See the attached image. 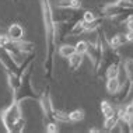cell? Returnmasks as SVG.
I'll return each mask as SVG.
<instances>
[{"label": "cell", "instance_id": "obj_9", "mask_svg": "<svg viewBox=\"0 0 133 133\" xmlns=\"http://www.w3.org/2000/svg\"><path fill=\"white\" fill-rule=\"evenodd\" d=\"M81 0H56L57 9H66V10H78L81 9Z\"/></svg>", "mask_w": 133, "mask_h": 133}, {"label": "cell", "instance_id": "obj_6", "mask_svg": "<svg viewBox=\"0 0 133 133\" xmlns=\"http://www.w3.org/2000/svg\"><path fill=\"white\" fill-rule=\"evenodd\" d=\"M85 56H88L90 62L94 66V70L97 73V70H98V67H99V63H101V57H102V44H101V35H99V32H98V35H97L95 42H92V44L88 42V49H87Z\"/></svg>", "mask_w": 133, "mask_h": 133}, {"label": "cell", "instance_id": "obj_16", "mask_svg": "<svg viewBox=\"0 0 133 133\" xmlns=\"http://www.w3.org/2000/svg\"><path fill=\"white\" fill-rule=\"evenodd\" d=\"M76 52V46H73V45H69V44H64V45H60L59 48H57V53H59V56H62V57H69L71 56L73 53Z\"/></svg>", "mask_w": 133, "mask_h": 133}, {"label": "cell", "instance_id": "obj_4", "mask_svg": "<svg viewBox=\"0 0 133 133\" xmlns=\"http://www.w3.org/2000/svg\"><path fill=\"white\" fill-rule=\"evenodd\" d=\"M23 108H21V102L13 98L11 104L9 107H6L4 109H2L0 112V119L4 126L7 133H13V129L16 126V123L23 118Z\"/></svg>", "mask_w": 133, "mask_h": 133}, {"label": "cell", "instance_id": "obj_29", "mask_svg": "<svg viewBox=\"0 0 133 133\" xmlns=\"http://www.w3.org/2000/svg\"><path fill=\"white\" fill-rule=\"evenodd\" d=\"M126 39H128V42H133V30L126 32Z\"/></svg>", "mask_w": 133, "mask_h": 133}, {"label": "cell", "instance_id": "obj_13", "mask_svg": "<svg viewBox=\"0 0 133 133\" xmlns=\"http://www.w3.org/2000/svg\"><path fill=\"white\" fill-rule=\"evenodd\" d=\"M107 41H108V44L112 46V48H115V49H118L119 46L128 44L126 34H116V35H114L112 38H107Z\"/></svg>", "mask_w": 133, "mask_h": 133}, {"label": "cell", "instance_id": "obj_15", "mask_svg": "<svg viewBox=\"0 0 133 133\" xmlns=\"http://www.w3.org/2000/svg\"><path fill=\"white\" fill-rule=\"evenodd\" d=\"M84 32H85V23L81 18H78V20L74 21L69 35H71V37H77V35H81V34H84Z\"/></svg>", "mask_w": 133, "mask_h": 133}, {"label": "cell", "instance_id": "obj_5", "mask_svg": "<svg viewBox=\"0 0 133 133\" xmlns=\"http://www.w3.org/2000/svg\"><path fill=\"white\" fill-rule=\"evenodd\" d=\"M38 102L41 105L42 109V115H44V122L46 121H55L53 118V112H55V105L52 101V95H51V87H46L44 91L39 94Z\"/></svg>", "mask_w": 133, "mask_h": 133}, {"label": "cell", "instance_id": "obj_8", "mask_svg": "<svg viewBox=\"0 0 133 133\" xmlns=\"http://www.w3.org/2000/svg\"><path fill=\"white\" fill-rule=\"evenodd\" d=\"M7 35H9V38L11 39V41H21V39H24V35H25V31H24V28L21 24L18 23H13L11 25L7 28Z\"/></svg>", "mask_w": 133, "mask_h": 133}, {"label": "cell", "instance_id": "obj_26", "mask_svg": "<svg viewBox=\"0 0 133 133\" xmlns=\"http://www.w3.org/2000/svg\"><path fill=\"white\" fill-rule=\"evenodd\" d=\"M95 18H97V16L92 11H90V10H87V11L83 13V17H81V20L84 21V23H91V21L95 20Z\"/></svg>", "mask_w": 133, "mask_h": 133}, {"label": "cell", "instance_id": "obj_1", "mask_svg": "<svg viewBox=\"0 0 133 133\" xmlns=\"http://www.w3.org/2000/svg\"><path fill=\"white\" fill-rule=\"evenodd\" d=\"M42 13L45 34V60H44V76L48 80L53 78V66H55V53H56V21L53 17V6L51 0H39Z\"/></svg>", "mask_w": 133, "mask_h": 133}, {"label": "cell", "instance_id": "obj_21", "mask_svg": "<svg viewBox=\"0 0 133 133\" xmlns=\"http://www.w3.org/2000/svg\"><path fill=\"white\" fill-rule=\"evenodd\" d=\"M85 114L83 109H74L71 111V112H69V121L70 122H80L84 119Z\"/></svg>", "mask_w": 133, "mask_h": 133}, {"label": "cell", "instance_id": "obj_7", "mask_svg": "<svg viewBox=\"0 0 133 133\" xmlns=\"http://www.w3.org/2000/svg\"><path fill=\"white\" fill-rule=\"evenodd\" d=\"M101 13H102V17L115 18V17L122 16V14H133V10H125L121 6H118L115 2H112V3H107L101 9Z\"/></svg>", "mask_w": 133, "mask_h": 133}, {"label": "cell", "instance_id": "obj_14", "mask_svg": "<svg viewBox=\"0 0 133 133\" xmlns=\"http://www.w3.org/2000/svg\"><path fill=\"white\" fill-rule=\"evenodd\" d=\"M122 83L119 81V77H112V78H107V91L111 95H115L121 88Z\"/></svg>", "mask_w": 133, "mask_h": 133}, {"label": "cell", "instance_id": "obj_30", "mask_svg": "<svg viewBox=\"0 0 133 133\" xmlns=\"http://www.w3.org/2000/svg\"><path fill=\"white\" fill-rule=\"evenodd\" d=\"M130 105H132V107H133V99H132V102H130Z\"/></svg>", "mask_w": 133, "mask_h": 133}, {"label": "cell", "instance_id": "obj_10", "mask_svg": "<svg viewBox=\"0 0 133 133\" xmlns=\"http://www.w3.org/2000/svg\"><path fill=\"white\" fill-rule=\"evenodd\" d=\"M132 90V83L126 78V81H125V84H121V88L119 91L115 94V98L118 99V102H123L125 99H126V97L129 95V92H130Z\"/></svg>", "mask_w": 133, "mask_h": 133}, {"label": "cell", "instance_id": "obj_23", "mask_svg": "<svg viewBox=\"0 0 133 133\" xmlns=\"http://www.w3.org/2000/svg\"><path fill=\"white\" fill-rule=\"evenodd\" d=\"M45 123V132L46 133H57L59 132V126H57L56 121H46Z\"/></svg>", "mask_w": 133, "mask_h": 133}, {"label": "cell", "instance_id": "obj_17", "mask_svg": "<svg viewBox=\"0 0 133 133\" xmlns=\"http://www.w3.org/2000/svg\"><path fill=\"white\" fill-rule=\"evenodd\" d=\"M119 73H121V63H114L105 70L104 76L107 78H112V77H119Z\"/></svg>", "mask_w": 133, "mask_h": 133}, {"label": "cell", "instance_id": "obj_18", "mask_svg": "<svg viewBox=\"0 0 133 133\" xmlns=\"http://www.w3.org/2000/svg\"><path fill=\"white\" fill-rule=\"evenodd\" d=\"M123 67H125V74H126V78L132 83L133 85V59L132 57H128L123 63Z\"/></svg>", "mask_w": 133, "mask_h": 133}, {"label": "cell", "instance_id": "obj_12", "mask_svg": "<svg viewBox=\"0 0 133 133\" xmlns=\"http://www.w3.org/2000/svg\"><path fill=\"white\" fill-rule=\"evenodd\" d=\"M118 122H119V114H118V111H115L114 115L105 118V122H104V129H105L107 132H112L114 129L118 126Z\"/></svg>", "mask_w": 133, "mask_h": 133}, {"label": "cell", "instance_id": "obj_25", "mask_svg": "<svg viewBox=\"0 0 133 133\" xmlns=\"http://www.w3.org/2000/svg\"><path fill=\"white\" fill-rule=\"evenodd\" d=\"M115 3L125 10H133V2L132 0H115Z\"/></svg>", "mask_w": 133, "mask_h": 133}, {"label": "cell", "instance_id": "obj_20", "mask_svg": "<svg viewBox=\"0 0 133 133\" xmlns=\"http://www.w3.org/2000/svg\"><path fill=\"white\" fill-rule=\"evenodd\" d=\"M53 118H55L56 122H70L69 121V112H66V111H63V109H56L55 108Z\"/></svg>", "mask_w": 133, "mask_h": 133}, {"label": "cell", "instance_id": "obj_24", "mask_svg": "<svg viewBox=\"0 0 133 133\" xmlns=\"http://www.w3.org/2000/svg\"><path fill=\"white\" fill-rule=\"evenodd\" d=\"M74 46H76V52L85 55V53H87V49H88V42L87 41H78Z\"/></svg>", "mask_w": 133, "mask_h": 133}, {"label": "cell", "instance_id": "obj_27", "mask_svg": "<svg viewBox=\"0 0 133 133\" xmlns=\"http://www.w3.org/2000/svg\"><path fill=\"white\" fill-rule=\"evenodd\" d=\"M125 27L128 28V31L133 30V14H130V16H128V18L125 20Z\"/></svg>", "mask_w": 133, "mask_h": 133}, {"label": "cell", "instance_id": "obj_22", "mask_svg": "<svg viewBox=\"0 0 133 133\" xmlns=\"http://www.w3.org/2000/svg\"><path fill=\"white\" fill-rule=\"evenodd\" d=\"M102 25V17H97L91 23H85V32L87 31H97Z\"/></svg>", "mask_w": 133, "mask_h": 133}, {"label": "cell", "instance_id": "obj_3", "mask_svg": "<svg viewBox=\"0 0 133 133\" xmlns=\"http://www.w3.org/2000/svg\"><path fill=\"white\" fill-rule=\"evenodd\" d=\"M32 69H34V64H30V66L25 69V71L23 73V76H21V83H20V87L17 90L13 95L14 99H17V101L23 102L24 99H37L39 98V94L41 92L35 91V88L32 87L31 84V77H32Z\"/></svg>", "mask_w": 133, "mask_h": 133}, {"label": "cell", "instance_id": "obj_2", "mask_svg": "<svg viewBox=\"0 0 133 133\" xmlns=\"http://www.w3.org/2000/svg\"><path fill=\"white\" fill-rule=\"evenodd\" d=\"M97 31L99 32V35H101V44H102V57H101L99 67H98V70H97V74L101 77V76H104L105 70L111 66V64L121 63V56H119V53L116 52V49L112 48V46L108 44L107 35H105V31L102 30V25L99 27Z\"/></svg>", "mask_w": 133, "mask_h": 133}, {"label": "cell", "instance_id": "obj_28", "mask_svg": "<svg viewBox=\"0 0 133 133\" xmlns=\"http://www.w3.org/2000/svg\"><path fill=\"white\" fill-rule=\"evenodd\" d=\"M0 63H2V66H3V67H4V71H6V70H11V67H10L9 64L4 62V59H3V57H0ZM16 70H17V69H16Z\"/></svg>", "mask_w": 133, "mask_h": 133}, {"label": "cell", "instance_id": "obj_19", "mask_svg": "<svg viewBox=\"0 0 133 133\" xmlns=\"http://www.w3.org/2000/svg\"><path fill=\"white\" fill-rule=\"evenodd\" d=\"M115 111L116 109H115L114 105L109 101H102L101 102V112L104 115V118H108V116H111V115H114Z\"/></svg>", "mask_w": 133, "mask_h": 133}, {"label": "cell", "instance_id": "obj_11", "mask_svg": "<svg viewBox=\"0 0 133 133\" xmlns=\"http://www.w3.org/2000/svg\"><path fill=\"white\" fill-rule=\"evenodd\" d=\"M84 56H85V55H83V53L74 52L71 56L67 57V59H69V66H70V69L73 70V71H76L77 69H80L83 60H84Z\"/></svg>", "mask_w": 133, "mask_h": 133}]
</instances>
